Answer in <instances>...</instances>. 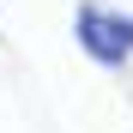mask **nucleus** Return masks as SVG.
I'll return each instance as SVG.
<instances>
[{
  "mask_svg": "<svg viewBox=\"0 0 133 133\" xmlns=\"http://www.w3.org/2000/svg\"><path fill=\"white\" fill-rule=\"evenodd\" d=\"M73 42H79L85 61L121 73V66L133 61V12L109 6V0H79L73 6Z\"/></svg>",
  "mask_w": 133,
  "mask_h": 133,
  "instance_id": "f257e3e1",
  "label": "nucleus"
}]
</instances>
